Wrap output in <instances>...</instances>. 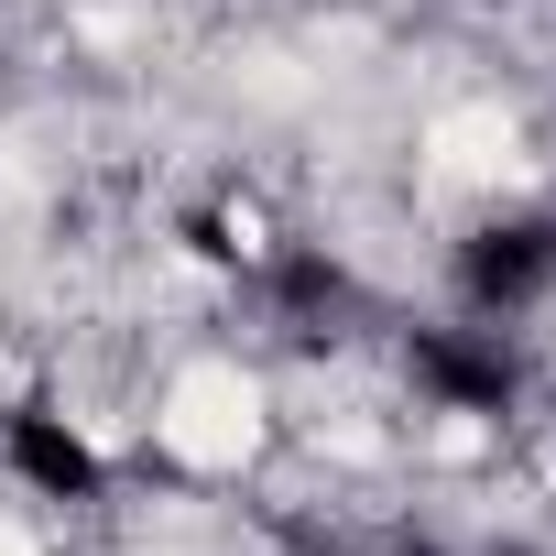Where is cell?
<instances>
[{
    "label": "cell",
    "mask_w": 556,
    "mask_h": 556,
    "mask_svg": "<svg viewBox=\"0 0 556 556\" xmlns=\"http://www.w3.org/2000/svg\"><path fill=\"white\" fill-rule=\"evenodd\" d=\"M0 556H34V545H23V523H12V513H0Z\"/></svg>",
    "instance_id": "cell-3"
},
{
    "label": "cell",
    "mask_w": 556,
    "mask_h": 556,
    "mask_svg": "<svg viewBox=\"0 0 556 556\" xmlns=\"http://www.w3.org/2000/svg\"><path fill=\"white\" fill-rule=\"evenodd\" d=\"M164 447L186 469H240L262 447V393L229 371V361H197L175 393H164Z\"/></svg>",
    "instance_id": "cell-1"
},
{
    "label": "cell",
    "mask_w": 556,
    "mask_h": 556,
    "mask_svg": "<svg viewBox=\"0 0 556 556\" xmlns=\"http://www.w3.org/2000/svg\"><path fill=\"white\" fill-rule=\"evenodd\" d=\"M426 142H437L447 175H502V164H513V121H491V110H447Z\"/></svg>",
    "instance_id": "cell-2"
}]
</instances>
